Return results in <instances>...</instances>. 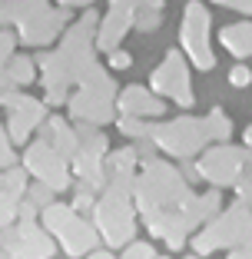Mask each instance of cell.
Instances as JSON below:
<instances>
[{
    "label": "cell",
    "instance_id": "obj_1",
    "mask_svg": "<svg viewBox=\"0 0 252 259\" xmlns=\"http://www.w3.org/2000/svg\"><path fill=\"white\" fill-rule=\"evenodd\" d=\"M249 233H252L249 209L236 206V209H229L226 216H219L216 223H209L206 233H199V236L192 239V246H196V252L203 256V252L216 249V246H245Z\"/></svg>",
    "mask_w": 252,
    "mask_h": 259
},
{
    "label": "cell",
    "instance_id": "obj_2",
    "mask_svg": "<svg viewBox=\"0 0 252 259\" xmlns=\"http://www.w3.org/2000/svg\"><path fill=\"white\" fill-rule=\"evenodd\" d=\"M43 223L54 229L57 236H60L63 249H67L70 256H83L86 249H93V246H96V233H93V229L77 216V209H67V206H50V209L43 213Z\"/></svg>",
    "mask_w": 252,
    "mask_h": 259
},
{
    "label": "cell",
    "instance_id": "obj_3",
    "mask_svg": "<svg viewBox=\"0 0 252 259\" xmlns=\"http://www.w3.org/2000/svg\"><path fill=\"white\" fill-rule=\"evenodd\" d=\"M179 40H183L186 54H189L192 67L199 70H213L216 57L209 50V17L199 4H189L183 14V30H179Z\"/></svg>",
    "mask_w": 252,
    "mask_h": 259
},
{
    "label": "cell",
    "instance_id": "obj_4",
    "mask_svg": "<svg viewBox=\"0 0 252 259\" xmlns=\"http://www.w3.org/2000/svg\"><path fill=\"white\" fill-rule=\"evenodd\" d=\"M153 137L166 153H173V156H189V153H196L206 140H213V133H209L206 120H173L169 126L153 130Z\"/></svg>",
    "mask_w": 252,
    "mask_h": 259
},
{
    "label": "cell",
    "instance_id": "obj_5",
    "mask_svg": "<svg viewBox=\"0 0 252 259\" xmlns=\"http://www.w3.org/2000/svg\"><path fill=\"white\" fill-rule=\"evenodd\" d=\"M249 153L245 150H232V146H219V150L206 153L203 160H199V173L206 176L209 183H239L242 180V169L249 166Z\"/></svg>",
    "mask_w": 252,
    "mask_h": 259
},
{
    "label": "cell",
    "instance_id": "obj_6",
    "mask_svg": "<svg viewBox=\"0 0 252 259\" xmlns=\"http://www.w3.org/2000/svg\"><path fill=\"white\" fill-rule=\"evenodd\" d=\"M153 93H166L173 97L179 107H192V90H189V73H186V63L179 54H166V60L156 67L153 73Z\"/></svg>",
    "mask_w": 252,
    "mask_h": 259
},
{
    "label": "cell",
    "instance_id": "obj_7",
    "mask_svg": "<svg viewBox=\"0 0 252 259\" xmlns=\"http://www.w3.org/2000/svg\"><path fill=\"white\" fill-rule=\"evenodd\" d=\"M96 220H99V229H103V236L110 239L113 246L126 243L133 236V213L126 209L120 193H110L96 209Z\"/></svg>",
    "mask_w": 252,
    "mask_h": 259
},
{
    "label": "cell",
    "instance_id": "obj_8",
    "mask_svg": "<svg viewBox=\"0 0 252 259\" xmlns=\"http://www.w3.org/2000/svg\"><path fill=\"white\" fill-rule=\"evenodd\" d=\"M63 156L50 143H37L27 150V166L33 169V176H40L46 186H67V173H63Z\"/></svg>",
    "mask_w": 252,
    "mask_h": 259
},
{
    "label": "cell",
    "instance_id": "obj_9",
    "mask_svg": "<svg viewBox=\"0 0 252 259\" xmlns=\"http://www.w3.org/2000/svg\"><path fill=\"white\" fill-rule=\"evenodd\" d=\"M4 103L14 107L10 110V133H14L17 140H23V133L43 116V107L33 103V100H27V97H4Z\"/></svg>",
    "mask_w": 252,
    "mask_h": 259
},
{
    "label": "cell",
    "instance_id": "obj_10",
    "mask_svg": "<svg viewBox=\"0 0 252 259\" xmlns=\"http://www.w3.org/2000/svg\"><path fill=\"white\" fill-rule=\"evenodd\" d=\"M120 110H123V116H160L166 107H163L149 90L130 87V90H123V97H120Z\"/></svg>",
    "mask_w": 252,
    "mask_h": 259
},
{
    "label": "cell",
    "instance_id": "obj_11",
    "mask_svg": "<svg viewBox=\"0 0 252 259\" xmlns=\"http://www.w3.org/2000/svg\"><path fill=\"white\" fill-rule=\"evenodd\" d=\"M222 47L236 57H252V23H236L222 30Z\"/></svg>",
    "mask_w": 252,
    "mask_h": 259
},
{
    "label": "cell",
    "instance_id": "obj_12",
    "mask_svg": "<svg viewBox=\"0 0 252 259\" xmlns=\"http://www.w3.org/2000/svg\"><path fill=\"white\" fill-rule=\"evenodd\" d=\"M206 123H209V133H213V137H219V140H226V137H229V130H232V123L222 116V110H219V107H216L213 113L206 116Z\"/></svg>",
    "mask_w": 252,
    "mask_h": 259
},
{
    "label": "cell",
    "instance_id": "obj_13",
    "mask_svg": "<svg viewBox=\"0 0 252 259\" xmlns=\"http://www.w3.org/2000/svg\"><path fill=\"white\" fill-rule=\"evenodd\" d=\"M7 76L14 80V83H30V76H33V63L30 60H14L7 67Z\"/></svg>",
    "mask_w": 252,
    "mask_h": 259
},
{
    "label": "cell",
    "instance_id": "obj_14",
    "mask_svg": "<svg viewBox=\"0 0 252 259\" xmlns=\"http://www.w3.org/2000/svg\"><path fill=\"white\" fill-rule=\"evenodd\" d=\"M123 259H156V256H153V246L149 243H133Z\"/></svg>",
    "mask_w": 252,
    "mask_h": 259
},
{
    "label": "cell",
    "instance_id": "obj_15",
    "mask_svg": "<svg viewBox=\"0 0 252 259\" xmlns=\"http://www.w3.org/2000/svg\"><path fill=\"white\" fill-rule=\"evenodd\" d=\"M229 80H232V87H249L252 83V70L249 67H232V73H229Z\"/></svg>",
    "mask_w": 252,
    "mask_h": 259
},
{
    "label": "cell",
    "instance_id": "obj_16",
    "mask_svg": "<svg viewBox=\"0 0 252 259\" xmlns=\"http://www.w3.org/2000/svg\"><path fill=\"white\" fill-rule=\"evenodd\" d=\"M110 67L126 70V67H130V54H123V50H110Z\"/></svg>",
    "mask_w": 252,
    "mask_h": 259
},
{
    "label": "cell",
    "instance_id": "obj_17",
    "mask_svg": "<svg viewBox=\"0 0 252 259\" xmlns=\"http://www.w3.org/2000/svg\"><path fill=\"white\" fill-rule=\"evenodd\" d=\"M216 4H226L232 10H242V14H252V0H216Z\"/></svg>",
    "mask_w": 252,
    "mask_h": 259
},
{
    "label": "cell",
    "instance_id": "obj_18",
    "mask_svg": "<svg viewBox=\"0 0 252 259\" xmlns=\"http://www.w3.org/2000/svg\"><path fill=\"white\" fill-rule=\"evenodd\" d=\"M7 54H10V37H7V33H0V63L7 60Z\"/></svg>",
    "mask_w": 252,
    "mask_h": 259
},
{
    "label": "cell",
    "instance_id": "obj_19",
    "mask_svg": "<svg viewBox=\"0 0 252 259\" xmlns=\"http://www.w3.org/2000/svg\"><path fill=\"white\" fill-rule=\"evenodd\" d=\"M229 259H252V249L239 246V249H229Z\"/></svg>",
    "mask_w": 252,
    "mask_h": 259
},
{
    "label": "cell",
    "instance_id": "obj_20",
    "mask_svg": "<svg viewBox=\"0 0 252 259\" xmlns=\"http://www.w3.org/2000/svg\"><path fill=\"white\" fill-rule=\"evenodd\" d=\"M60 4H67V7H86V4H93V0H60Z\"/></svg>",
    "mask_w": 252,
    "mask_h": 259
},
{
    "label": "cell",
    "instance_id": "obj_21",
    "mask_svg": "<svg viewBox=\"0 0 252 259\" xmlns=\"http://www.w3.org/2000/svg\"><path fill=\"white\" fill-rule=\"evenodd\" d=\"M242 140H245V150H252V126L245 130V137H242Z\"/></svg>",
    "mask_w": 252,
    "mask_h": 259
},
{
    "label": "cell",
    "instance_id": "obj_22",
    "mask_svg": "<svg viewBox=\"0 0 252 259\" xmlns=\"http://www.w3.org/2000/svg\"><path fill=\"white\" fill-rule=\"evenodd\" d=\"M90 259H113V256H107V252H96V256H90Z\"/></svg>",
    "mask_w": 252,
    "mask_h": 259
},
{
    "label": "cell",
    "instance_id": "obj_23",
    "mask_svg": "<svg viewBox=\"0 0 252 259\" xmlns=\"http://www.w3.org/2000/svg\"><path fill=\"white\" fill-rule=\"evenodd\" d=\"M245 163H249V169H252V153H249V160H245Z\"/></svg>",
    "mask_w": 252,
    "mask_h": 259
},
{
    "label": "cell",
    "instance_id": "obj_24",
    "mask_svg": "<svg viewBox=\"0 0 252 259\" xmlns=\"http://www.w3.org/2000/svg\"><path fill=\"white\" fill-rule=\"evenodd\" d=\"M186 259H199V256H186Z\"/></svg>",
    "mask_w": 252,
    "mask_h": 259
}]
</instances>
